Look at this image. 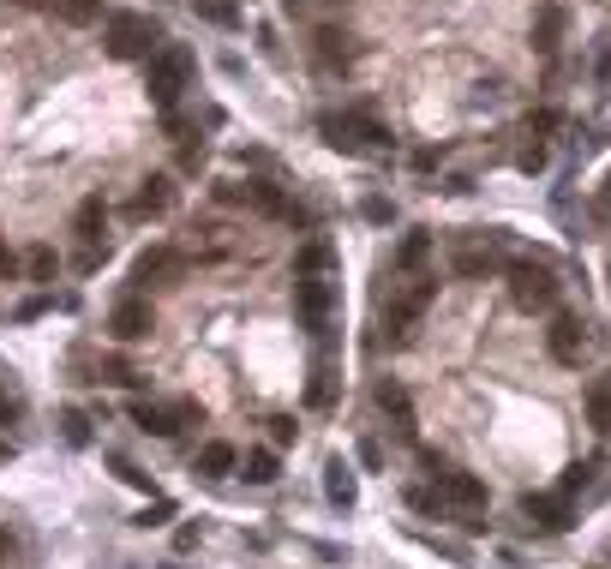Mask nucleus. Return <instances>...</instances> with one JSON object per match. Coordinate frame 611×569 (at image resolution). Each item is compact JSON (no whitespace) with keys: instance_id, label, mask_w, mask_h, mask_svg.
Instances as JSON below:
<instances>
[{"instance_id":"nucleus-1","label":"nucleus","mask_w":611,"mask_h":569,"mask_svg":"<svg viewBox=\"0 0 611 569\" xmlns=\"http://www.w3.org/2000/svg\"><path fill=\"white\" fill-rule=\"evenodd\" d=\"M192 72H198V60H192V48H180V42H168V48H156V54L144 60V90H150V102H156L162 114H174V102L186 96V84H192Z\"/></svg>"},{"instance_id":"nucleus-2","label":"nucleus","mask_w":611,"mask_h":569,"mask_svg":"<svg viewBox=\"0 0 611 569\" xmlns=\"http://www.w3.org/2000/svg\"><path fill=\"white\" fill-rule=\"evenodd\" d=\"M156 42H162V30H156L144 12H114V18H108V54H114V60H150Z\"/></svg>"},{"instance_id":"nucleus-3","label":"nucleus","mask_w":611,"mask_h":569,"mask_svg":"<svg viewBox=\"0 0 611 569\" xmlns=\"http://www.w3.org/2000/svg\"><path fill=\"white\" fill-rule=\"evenodd\" d=\"M318 132H324V144H330V150H348V156H354V150H372V144H384V138H390L372 114H324V120H318Z\"/></svg>"},{"instance_id":"nucleus-4","label":"nucleus","mask_w":611,"mask_h":569,"mask_svg":"<svg viewBox=\"0 0 611 569\" xmlns=\"http://www.w3.org/2000/svg\"><path fill=\"white\" fill-rule=\"evenodd\" d=\"M432 294H438V282H432V276H420L414 288H402V294L384 306V330H390L396 342H408V336H414V318L432 306Z\"/></svg>"},{"instance_id":"nucleus-5","label":"nucleus","mask_w":611,"mask_h":569,"mask_svg":"<svg viewBox=\"0 0 611 569\" xmlns=\"http://www.w3.org/2000/svg\"><path fill=\"white\" fill-rule=\"evenodd\" d=\"M510 300H516L522 312H546V306L558 300L552 270H546V264H516V270H510Z\"/></svg>"},{"instance_id":"nucleus-6","label":"nucleus","mask_w":611,"mask_h":569,"mask_svg":"<svg viewBox=\"0 0 611 569\" xmlns=\"http://www.w3.org/2000/svg\"><path fill=\"white\" fill-rule=\"evenodd\" d=\"M294 312H300V324H306L312 336H330V312H336V288H330V282H318V276H306V282L294 288Z\"/></svg>"},{"instance_id":"nucleus-7","label":"nucleus","mask_w":611,"mask_h":569,"mask_svg":"<svg viewBox=\"0 0 611 569\" xmlns=\"http://www.w3.org/2000/svg\"><path fill=\"white\" fill-rule=\"evenodd\" d=\"M312 60H318L324 72H348V66L360 60V48H354V36H348V30L318 24V36H312Z\"/></svg>"},{"instance_id":"nucleus-8","label":"nucleus","mask_w":611,"mask_h":569,"mask_svg":"<svg viewBox=\"0 0 611 569\" xmlns=\"http://www.w3.org/2000/svg\"><path fill=\"white\" fill-rule=\"evenodd\" d=\"M150 330H156V312H150L144 300H120V306L108 312V336H114V342H144Z\"/></svg>"},{"instance_id":"nucleus-9","label":"nucleus","mask_w":611,"mask_h":569,"mask_svg":"<svg viewBox=\"0 0 611 569\" xmlns=\"http://www.w3.org/2000/svg\"><path fill=\"white\" fill-rule=\"evenodd\" d=\"M438 498L450 510H486V486L474 474H456V468H438Z\"/></svg>"},{"instance_id":"nucleus-10","label":"nucleus","mask_w":611,"mask_h":569,"mask_svg":"<svg viewBox=\"0 0 611 569\" xmlns=\"http://www.w3.org/2000/svg\"><path fill=\"white\" fill-rule=\"evenodd\" d=\"M522 510H528V522H534L540 534H564V528L576 522V516H570V504H564V498H546V492H528V498H522Z\"/></svg>"},{"instance_id":"nucleus-11","label":"nucleus","mask_w":611,"mask_h":569,"mask_svg":"<svg viewBox=\"0 0 611 569\" xmlns=\"http://www.w3.org/2000/svg\"><path fill=\"white\" fill-rule=\"evenodd\" d=\"M546 348H552L558 366H582V318H552Z\"/></svg>"},{"instance_id":"nucleus-12","label":"nucleus","mask_w":611,"mask_h":569,"mask_svg":"<svg viewBox=\"0 0 611 569\" xmlns=\"http://www.w3.org/2000/svg\"><path fill=\"white\" fill-rule=\"evenodd\" d=\"M168 204H174V180H168V174H150V180L132 192V216H162Z\"/></svg>"},{"instance_id":"nucleus-13","label":"nucleus","mask_w":611,"mask_h":569,"mask_svg":"<svg viewBox=\"0 0 611 569\" xmlns=\"http://www.w3.org/2000/svg\"><path fill=\"white\" fill-rule=\"evenodd\" d=\"M324 498H330L336 510H354V498H360V486H354V468H348L342 456L324 468Z\"/></svg>"},{"instance_id":"nucleus-14","label":"nucleus","mask_w":611,"mask_h":569,"mask_svg":"<svg viewBox=\"0 0 611 569\" xmlns=\"http://www.w3.org/2000/svg\"><path fill=\"white\" fill-rule=\"evenodd\" d=\"M378 408L396 420V432H402V438L414 432V402H408V390H402V384H390V378H384V384H378Z\"/></svg>"},{"instance_id":"nucleus-15","label":"nucleus","mask_w":611,"mask_h":569,"mask_svg":"<svg viewBox=\"0 0 611 569\" xmlns=\"http://www.w3.org/2000/svg\"><path fill=\"white\" fill-rule=\"evenodd\" d=\"M234 468H240V450H234V444H204L198 462H192V474H204V480H222V474H234Z\"/></svg>"},{"instance_id":"nucleus-16","label":"nucleus","mask_w":611,"mask_h":569,"mask_svg":"<svg viewBox=\"0 0 611 569\" xmlns=\"http://www.w3.org/2000/svg\"><path fill=\"white\" fill-rule=\"evenodd\" d=\"M72 222H78L84 246H96V240H102V222H108V204H102V192H90V198L78 204V216H72Z\"/></svg>"},{"instance_id":"nucleus-17","label":"nucleus","mask_w":611,"mask_h":569,"mask_svg":"<svg viewBox=\"0 0 611 569\" xmlns=\"http://www.w3.org/2000/svg\"><path fill=\"white\" fill-rule=\"evenodd\" d=\"M240 474H246L252 486H270V480L282 474V456H276V450H246V456H240Z\"/></svg>"},{"instance_id":"nucleus-18","label":"nucleus","mask_w":611,"mask_h":569,"mask_svg":"<svg viewBox=\"0 0 611 569\" xmlns=\"http://www.w3.org/2000/svg\"><path fill=\"white\" fill-rule=\"evenodd\" d=\"M174 270H180V258H174L168 246H150V252H144V258L132 264V282H150V276H174Z\"/></svg>"},{"instance_id":"nucleus-19","label":"nucleus","mask_w":611,"mask_h":569,"mask_svg":"<svg viewBox=\"0 0 611 569\" xmlns=\"http://www.w3.org/2000/svg\"><path fill=\"white\" fill-rule=\"evenodd\" d=\"M558 36H564V6H540V18H534V48H558Z\"/></svg>"},{"instance_id":"nucleus-20","label":"nucleus","mask_w":611,"mask_h":569,"mask_svg":"<svg viewBox=\"0 0 611 569\" xmlns=\"http://www.w3.org/2000/svg\"><path fill=\"white\" fill-rule=\"evenodd\" d=\"M498 270V252L492 246H462L456 252V276H492Z\"/></svg>"},{"instance_id":"nucleus-21","label":"nucleus","mask_w":611,"mask_h":569,"mask_svg":"<svg viewBox=\"0 0 611 569\" xmlns=\"http://www.w3.org/2000/svg\"><path fill=\"white\" fill-rule=\"evenodd\" d=\"M426 252H432V234H426V228H414V234L396 246V270H420V264H426Z\"/></svg>"},{"instance_id":"nucleus-22","label":"nucleus","mask_w":611,"mask_h":569,"mask_svg":"<svg viewBox=\"0 0 611 569\" xmlns=\"http://www.w3.org/2000/svg\"><path fill=\"white\" fill-rule=\"evenodd\" d=\"M54 270H60L54 246H30V252H24V276H30V282H54Z\"/></svg>"},{"instance_id":"nucleus-23","label":"nucleus","mask_w":611,"mask_h":569,"mask_svg":"<svg viewBox=\"0 0 611 569\" xmlns=\"http://www.w3.org/2000/svg\"><path fill=\"white\" fill-rule=\"evenodd\" d=\"M588 426H594L600 438L611 432V384H594V390H588Z\"/></svg>"},{"instance_id":"nucleus-24","label":"nucleus","mask_w":611,"mask_h":569,"mask_svg":"<svg viewBox=\"0 0 611 569\" xmlns=\"http://www.w3.org/2000/svg\"><path fill=\"white\" fill-rule=\"evenodd\" d=\"M54 12H60L66 24H78V30H84V24H96V18H102V0H54Z\"/></svg>"},{"instance_id":"nucleus-25","label":"nucleus","mask_w":611,"mask_h":569,"mask_svg":"<svg viewBox=\"0 0 611 569\" xmlns=\"http://www.w3.org/2000/svg\"><path fill=\"white\" fill-rule=\"evenodd\" d=\"M330 264H336V252H330V246H306V252L294 258V270H300V282H306V276H324Z\"/></svg>"},{"instance_id":"nucleus-26","label":"nucleus","mask_w":611,"mask_h":569,"mask_svg":"<svg viewBox=\"0 0 611 569\" xmlns=\"http://www.w3.org/2000/svg\"><path fill=\"white\" fill-rule=\"evenodd\" d=\"M306 402H312V408H330V402H336V372H312Z\"/></svg>"},{"instance_id":"nucleus-27","label":"nucleus","mask_w":611,"mask_h":569,"mask_svg":"<svg viewBox=\"0 0 611 569\" xmlns=\"http://www.w3.org/2000/svg\"><path fill=\"white\" fill-rule=\"evenodd\" d=\"M60 426H66V438H72V444H90V420H84L78 408H72V414H66Z\"/></svg>"},{"instance_id":"nucleus-28","label":"nucleus","mask_w":611,"mask_h":569,"mask_svg":"<svg viewBox=\"0 0 611 569\" xmlns=\"http://www.w3.org/2000/svg\"><path fill=\"white\" fill-rule=\"evenodd\" d=\"M168 516H174V504H168V498H156V504H150V510L138 516V528H162Z\"/></svg>"},{"instance_id":"nucleus-29","label":"nucleus","mask_w":611,"mask_h":569,"mask_svg":"<svg viewBox=\"0 0 611 569\" xmlns=\"http://www.w3.org/2000/svg\"><path fill=\"white\" fill-rule=\"evenodd\" d=\"M18 270H24V264H18V252H12V246H6V240H0V282H12V276H18Z\"/></svg>"},{"instance_id":"nucleus-30","label":"nucleus","mask_w":611,"mask_h":569,"mask_svg":"<svg viewBox=\"0 0 611 569\" xmlns=\"http://www.w3.org/2000/svg\"><path fill=\"white\" fill-rule=\"evenodd\" d=\"M270 438H276V444H294V420H288V414H276V420H270Z\"/></svg>"},{"instance_id":"nucleus-31","label":"nucleus","mask_w":611,"mask_h":569,"mask_svg":"<svg viewBox=\"0 0 611 569\" xmlns=\"http://www.w3.org/2000/svg\"><path fill=\"white\" fill-rule=\"evenodd\" d=\"M360 462H366V468H384V444H378V438H366V444H360Z\"/></svg>"},{"instance_id":"nucleus-32","label":"nucleus","mask_w":611,"mask_h":569,"mask_svg":"<svg viewBox=\"0 0 611 569\" xmlns=\"http://www.w3.org/2000/svg\"><path fill=\"white\" fill-rule=\"evenodd\" d=\"M522 168H528V174H534V168H546V150H540V144H528V150H522Z\"/></svg>"},{"instance_id":"nucleus-33","label":"nucleus","mask_w":611,"mask_h":569,"mask_svg":"<svg viewBox=\"0 0 611 569\" xmlns=\"http://www.w3.org/2000/svg\"><path fill=\"white\" fill-rule=\"evenodd\" d=\"M366 222H390V204L384 198H366Z\"/></svg>"},{"instance_id":"nucleus-34","label":"nucleus","mask_w":611,"mask_h":569,"mask_svg":"<svg viewBox=\"0 0 611 569\" xmlns=\"http://www.w3.org/2000/svg\"><path fill=\"white\" fill-rule=\"evenodd\" d=\"M306 6H312V0H288V12H306Z\"/></svg>"},{"instance_id":"nucleus-35","label":"nucleus","mask_w":611,"mask_h":569,"mask_svg":"<svg viewBox=\"0 0 611 569\" xmlns=\"http://www.w3.org/2000/svg\"><path fill=\"white\" fill-rule=\"evenodd\" d=\"M0 558H6V534H0Z\"/></svg>"},{"instance_id":"nucleus-36","label":"nucleus","mask_w":611,"mask_h":569,"mask_svg":"<svg viewBox=\"0 0 611 569\" xmlns=\"http://www.w3.org/2000/svg\"><path fill=\"white\" fill-rule=\"evenodd\" d=\"M24 6H36V0H24Z\"/></svg>"}]
</instances>
